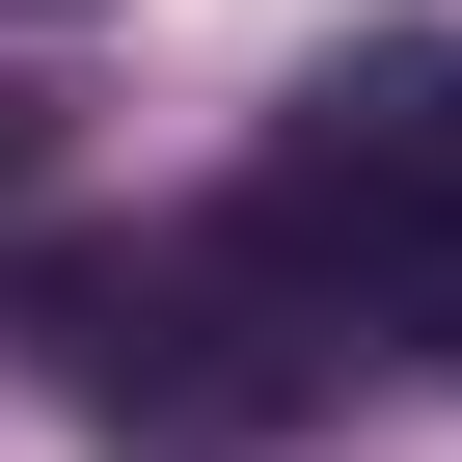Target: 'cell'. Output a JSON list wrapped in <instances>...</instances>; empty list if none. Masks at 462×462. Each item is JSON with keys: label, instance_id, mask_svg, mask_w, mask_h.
Masks as SVG:
<instances>
[{"label": "cell", "instance_id": "6da1fadb", "mask_svg": "<svg viewBox=\"0 0 462 462\" xmlns=\"http://www.w3.org/2000/svg\"><path fill=\"white\" fill-rule=\"evenodd\" d=\"M217 245H245V300H300V327L462 381V55H354V82H300V136L245 163Z\"/></svg>", "mask_w": 462, "mask_h": 462}, {"label": "cell", "instance_id": "7a4b0ae2", "mask_svg": "<svg viewBox=\"0 0 462 462\" xmlns=\"http://www.w3.org/2000/svg\"><path fill=\"white\" fill-rule=\"evenodd\" d=\"M28 327H55V381H82L109 435H163V462H245V435L300 408V327H245V245H82V273H28Z\"/></svg>", "mask_w": 462, "mask_h": 462}, {"label": "cell", "instance_id": "3957f363", "mask_svg": "<svg viewBox=\"0 0 462 462\" xmlns=\"http://www.w3.org/2000/svg\"><path fill=\"white\" fill-rule=\"evenodd\" d=\"M0 28H55V0H0Z\"/></svg>", "mask_w": 462, "mask_h": 462}]
</instances>
